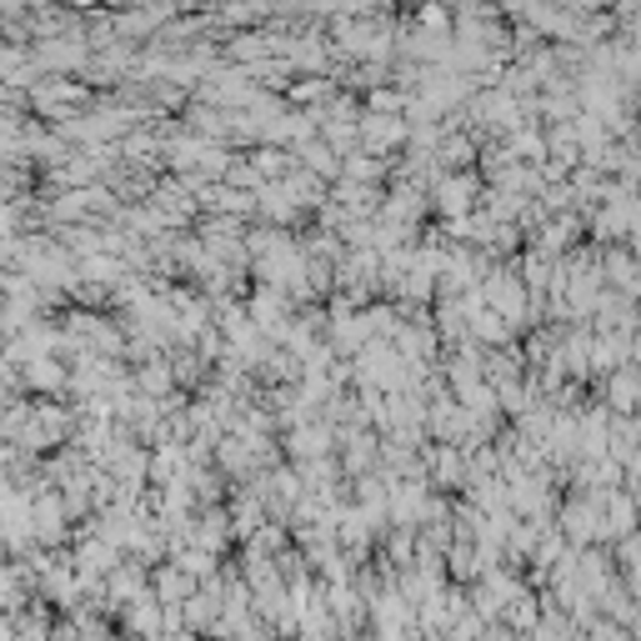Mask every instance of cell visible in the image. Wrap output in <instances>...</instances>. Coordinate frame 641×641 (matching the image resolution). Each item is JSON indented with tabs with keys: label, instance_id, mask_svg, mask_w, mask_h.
<instances>
[{
	"label": "cell",
	"instance_id": "4",
	"mask_svg": "<svg viewBox=\"0 0 641 641\" xmlns=\"http://www.w3.org/2000/svg\"><path fill=\"white\" fill-rule=\"evenodd\" d=\"M0 641H16V617H6V611H0Z\"/></svg>",
	"mask_w": 641,
	"mask_h": 641
},
{
	"label": "cell",
	"instance_id": "3",
	"mask_svg": "<svg viewBox=\"0 0 641 641\" xmlns=\"http://www.w3.org/2000/svg\"><path fill=\"white\" fill-rule=\"evenodd\" d=\"M20 376H26V386L46 391V401H56V391L66 386V366H60L56 356H46V361H30V366H20Z\"/></svg>",
	"mask_w": 641,
	"mask_h": 641
},
{
	"label": "cell",
	"instance_id": "2",
	"mask_svg": "<svg viewBox=\"0 0 641 641\" xmlns=\"http://www.w3.org/2000/svg\"><path fill=\"white\" fill-rule=\"evenodd\" d=\"M120 627H126L136 641H156V637H160V607H156V596L146 591L140 601L120 607Z\"/></svg>",
	"mask_w": 641,
	"mask_h": 641
},
{
	"label": "cell",
	"instance_id": "1",
	"mask_svg": "<svg viewBox=\"0 0 641 641\" xmlns=\"http://www.w3.org/2000/svg\"><path fill=\"white\" fill-rule=\"evenodd\" d=\"M421 466H426V486H441V491L466 486V451L461 446H426Z\"/></svg>",
	"mask_w": 641,
	"mask_h": 641
}]
</instances>
